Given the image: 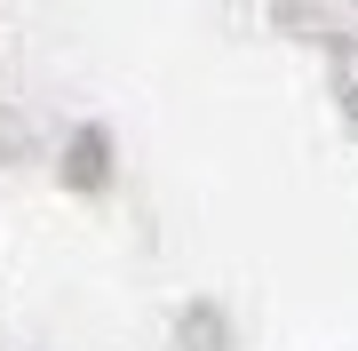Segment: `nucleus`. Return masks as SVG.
<instances>
[]
</instances>
